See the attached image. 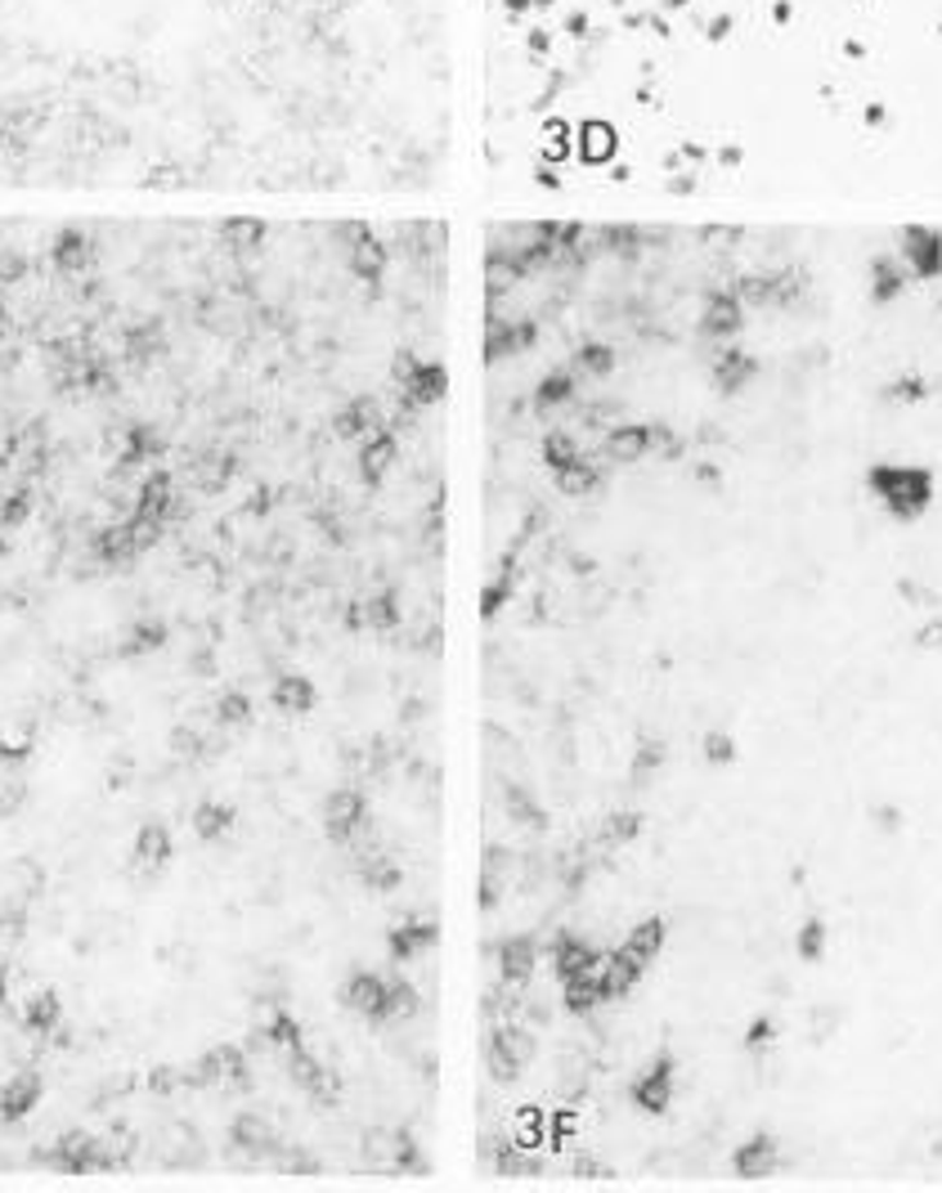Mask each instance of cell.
<instances>
[{"label": "cell", "mask_w": 942, "mask_h": 1193, "mask_svg": "<svg viewBox=\"0 0 942 1193\" xmlns=\"http://www.w3.org/2000/svg\"><path fill=\"white\" fill-rule=\"evenodd\" d=\"M866 490L893 520H920L938 498V475L920 462H871Z\"/></svg>", "instance_id": "cell-1"}, {"label": "cell", "mask_w": 942, "mask_h": 1193, "mask_svg": "<svg viewBox=\"0 0 942 1193\" xmlns=\"http://www.w3.org/2000/svg\"><path fill=\"white\" fill-rule=\"evenodd\" d=\"M535 1049H539V1041H535V1032L526 1028V1023H516V1019H503V1023H494V1032H490V1041H485V1064H490V1077L494 1081H516L526 1072V1064L535 1059Z\"/></svg>", "instance_id": "cell-2"}, {"label": "cell", "mask_w": 942, "mask_h": 1193, "mask_svg": "<svg viewBox=\"0 0 942 1193\" xmlns=\"http://www.w3.org/2000/svg\"><path fill=\"white\" fill-rule=\"evenodd\" d=\"M749 323V306L732 292V283H719V288L704 292V306H700V319H696V332L704 342H736Z\"/></svg>", "instance_id": "cell-3"}, {"label": "cell", "mask_w": 942, "mask_h": 1193, "mask_svg": "<svg viewBox=\"0 0 942 1193\" xmlns=\"http://www.w3.org/2000/svg\"><path fill=\"white\" fill-rule=\"evenodd\" d=\"M674 1090H678V1059L669 1055V1049H659V1055L633 1077V1109L646 1113V1117H665L669 1104H674Z\"/></svg>", "instance_id": "cell-4"}, {"label": "cell", "mask_w": 942, "mask_h": 1193, "mask_svg": "<svg viewBox=\"0 0 942 1193\" xmlns=\"http://www.w3.org/2000/svg\"><path fill=\"white\" fill-rule=\"evenodd\" d=\"M323 830H328V839H333V844H355L368 830V799H364V790L342 785V790L328 794V803H323Z\"/></svg>", "instance_id": "cell-5"}, {"label": "cell", "mask_w": 942, "mask_h": 1193, "mask_svg": "<svg viewBox=\"0 0 942 1193\" xmlns=\"http://www.w3.org/2000/svg\"><path fill=\"white\" fill-rule=\"evenodd\" d=\"M898 256L907 261L911 278L929 283L942 274V229L929 225H903L898 229Z\"/></svg>", "instance_id": "cell-6"}, {"label": "cell", "mask_w": 942, "mask_h": 1193, "mask_svg": "<svg viewBox=\"0 0 942 1193\" xmlns=\"http://www.w3.org/2000/svg\"><path fill=\"white\" fill-rule=\"evenodd\" d=\"M387 987H391L387 974H377V970H355V974L342 983V1006L355 1010L359 1019L387 1023Z\"/></svg>", "instance_id": "cell-7"}, {"label": "cell", "mask_w": 942, "mask_h": 1193, "mask_svg": "<svg viewBox=\"0 0 942 1193\" xmlns=\"http://www.w3.org/2000/svg\"><path fill=\"white\" fill-rule=\"evenodd\" d=\"M781 1162V1139L772 1131H749L732 1149V1171L740 1180H768Z\"/></svg>", "instance_id": "cell-8"}, {"label": "cell", "mask_w": 942, "mask_h": 1193, "mask_svg": "<svg viewBox=\"0 0 942 1193\" xmlns=\"http://www.w3.org/2000/svg\"><path fill=\"white\" fill-rule=\"evenodd\" d=\"M535 965H539V942H535L530 933H512V938L498 942V983H503L507 991L530 987Z\"/></svg>", "instance_id": "cell-9"}, {"label": "cell", "mask_w": 942, "mask_h": 1193, "mask_svg": "<svg viewBox=\"0 0 942 1193\" xmlns=\"http://www.w3.org/2000/svg\"><path fill=\"white\" fill-rule=\"evenodd\" d=\"M759 377V359H754L745 346H736V342H723V351H719V359L710 364V381H714V391L719 395H740L749 381Z\"/></svg>", "instance_id": "cell-10"}, {"label": "cell", "mask_w": 942, "mask_h": 1193, "mask_svg": "<svg viewBox=\"0 0 942 1193\" xmlns=\"http://www.w3.org/2000/svg\"><path fill=\"white\" fill-rule=\"evenodd\" d=\"M288 1077L310 1094L314 1104H337V1094H342V1081L328 1072L306 1045H297V1049H288Z\"/></svg>", "instance_id": "cell-11"}, {"label": "cell", "mask_w": 942, "mask_h": 1193, "mask_svg": "<svg viewBox=\"0 0 942 1193\" xmlns=\"http://www.w3.org/2000/svg\"><path fill=\"white\" fill-rule=\"evenodd\" d=\"M436 942H440V925H436V920H422V916H409V920H400V925L387 933V951H391L395 965H409V961H417V956H427Z\"/></svg>", "instance_id": "cell-12"}, {"label": "cell", "mask_w": 942, "mask_h": 1193, "mask_svg": "<svg viewBox=\"0 0 942 1193\" xmlns=\"http://www.w3.org/2000/svg\"><path fill=\"white\" fill-rule=\"evenodd\" d=\"M400 458V440L395 432H387V426H377L372 436L359 440V454H355V467H359V481L364 485H382L387 481V471L395 467Z\"/></svg>", "instance_id": "cell-13"}, {"label": "cell", "mask_w": 942, "mask_h": 1193, "mask_svg": "<svg viewBox=\"0 0 942 1193\" xmlns=\"http://www.w3.org/2000/svg\"><path fill=\"white\" fill-rule=\"evenodd\" d=\"M41 1094H45V1081H41L36 1068L14 1072L5 1086H0V1122L14 1126V1122H23V1117H32V1109L41 1104Z\"/></svg>", "instance_id": "cell-14"}, {"label": "cell", "mask_w": 942, "mask_h": 1193, "mask_svg": "<svg viewBox=\"0 0 942 1193\" xmlns=\"http://www.w3.org/2000/svg\"><path fill=\"white\" fill-rule=\"evenodd\" d=\"M400 395H404V409H432V404H440V400L449 395V372H445V364H440V359H422V364L413 368V377L400 387Z\"/></svg>", "instance_id": "cell-15"}, {"label": "cell", "mask_w": 942, "mask_h": 1193, "mask_svg": "<svg viewBox=\"0 0 942 1193\" xmlns=\"http://www.w3.org/2000/svg\"><path fill=\"white\" fill-rule=\"evenodd\" d=\"M175 857V844H171V830L162 822H145L135 835V848H130V862L145 871V875H158L166 862Z\"/></svg>", "instance_id": "cell-16"}, {"label": "cell", "mask_w": 942, "mask_h": 1193, "mask_svg": "<svg viewBox=\"0 0 942 1193\" xmlns=\"http://www.w3.org/2000/svg\"><path fill=\"white\" fill-rule=\"evenodd\" d=\"M377 426H382V404H377L372 395H359V400H351V404H342L333 413L337 440H351V445H359L364 436H372Z\"/></svg>", "instance_id": "cell-17"}, {"label": "cell", "mask_w": 942, "mask_h": 1193, "mask_svg": "<svg viewBox=\"0 0 942 1193\" xmlns=\"http://www.w3.org/2000/svg\"><path fill=\"white\" fill-rule=\"evenodd\" d=\"M642 974H646V965L633 956V951H606L601 956V991H606V1000H624L637 983H642Z\"/></svg>", "instance_id": "cell-18"}, {"label": "cell", "mask_w": 942, "mask_h": 1193, "mask_svg": "<svg viewBox=\"0 0 942 1193\" xmlns=\"http://www.w3.org/2000/svg\"><path fill=\"white\" fill-rule=\"evenodd\" d=\"M561 1006L571 1010V1014H593L597 1006H606V991H601V961L571 974V978H561Z\"/></svg>", "instance_id": "cell-19"}, {"label": "cell", "mask_w": 942, "mask_h": 1193, "mask_svg": "<svg viewBox=\"0 0 942 1193\" xmlns=\"http://www.w3.org/2000/svg\"><path fill=\"white\" fill-rule=\"evenodd\" d=\"M552 970H556V978H571V974H579V970H588V965H597L601 961V951L588 942V938H579V933H571V929H561V933H552Z\"/></svg>", "instance_id": "cell-20"}, {"label": "cell", "mask_w": 942, "mask_h": 1193, "mask_svg": "<svg viewBox=\"0 0 942 1193\" xmlns=\"http://www.w3.org/2000/svg\"><path fill=\"white\" fill-rule=\"evenodd\" d=\"M606 458L610 462H642L651 454V422H624V426H610L606 432Z\"/></svg>", "instance_id": "cell-21"}, {"label": "cell", "mask_w": 942, "mask_h": 1193, "mask_svg": "<svg viewBox=\"0 0 942 1193\" xmlns=\"http://www.w3.org/2000/svg\"><path fill=\"white\" fill-rule=\"evenodd\" d=\"M269 700H274L278 713H292V719H301V713H310L319 704V687L306 674H278L274 687H269Z\"/></svg>", "instance_id": "cell-22"}, {"label": "cell", "mask_w": 942, "mask_h": 1193, "mask_svg": "<svg viewBox=\"0 0 942 1193\" xmlns=\"http://www.w3.org/2000/svg\"><path fill=\"white\" fill-rule=\"evenodd\" d=\"M171 507H175V485H171V475H166V471L145 475V485L135 490V507H130V512H135V516H145V520L166 525Z\"/></svg>", "instance_id": "cell-23"}, {"label": "cell", "mask_w": 942, "mask_h": 1193, "mask_svg": "<svg viewBox=\"0 0 942 1193\" xmlns=\"http://www.w3.org/2000/svg\"><path fill=\"white\" fill-rule=\"evenodd\" d=\"M59 1023H64V1000H59V991L41 987V991H32V996L23 1000V1028H27L32 1036H55Z\"/></svg>", "instance_id": "cell-24"}, {"label": "cell", "mask_w": 942, "mask_h": 1193, "mask_svg": "<svg viewBox=\"0 0 942 1193\" xmlns=\"http://www.w3.org/2000/svg\"><path fill=\"white\" fill-rule=\"evenodd\" d=\"M503 813L521 826V830H548V813H543V803L526 790V785H516V781H503Z\"/></svg>", "instance_id": "cell-25"}, {"label": "cell", "mask_w": 942, "mask_h": 1193, "mask_svg": "<svg viewBox=\"0 0 942 1193\" xmlns=\"http://www.w3.org/2000/svg\"><path fill=\"white\" fill-rule=\"evenodd\" d=\"M579 391V377L575 368H552L539 377V387H535V413H552V409H565L575 400Z\"/></svg>", "instance_id": "cell-26"}, {"label": "cell", "mask_w": 942, "mask_h": 1193, "mask_svg": "<svg viewBox=\"0 0 942 1193\" xmlns=\"http://www.w3.org/2000/svg\"><path fill=\"white\" fill-rule=\"evenodd\" d=\"M233 826H239V807H233V803L207 799V803L194 807V830H198V839H207V844H220Z\"/></svg>", "instance_id": "cell-27"}, {"label": "cell", "mask_w": 942, "mask_h": 1193, "mask_svg": "<svg viewBox=\"0 0 942 1193\" xmlns=\"http://www.w3.org/2000/svg\"><path fill=\"white\" fill-rule=\"evenodd\" d=\"M665 938H669L665 916H646V920H637V925L624 933V951H633L642 965H651L659 951H665Z\"/></svg>", "instance_id": "cell-28"}, {"label": "cell", "mask_w": 942, "mask_h": 1193, "mask_svg": "<svg viewBox=\"0 0 942 1193\" xmlns=\"http://www.w3.org/2000/svg\"><path fill=\"white\" fill-rule=\"evenodd\" d=\"M571 368H575V377H597L601 381V377H610L620 368V351L610 342H601V337H588V342H579Z\"/></svg>", "instance_id": "cell-29"}, {"label": "cell", "mask_w": 942, "mask_h": 1193, "mask_svg": "<svg viewBox=\"0 0 942 1193\" xmlns=\"http://www.w3.org/2000/svg\"><path fill=\"white\" fill-rule=\"evenodd\" d=\"M359 884L368 893H395L404 884V871H400L395 857H387V852H364L359 857Z\"/></svg>", "instance_id": "cell-30"}, {"label": "cell", "mask_w": 942, "mask_h": 1193, "mask_svg": "<svg viewBox=\"0 0 942 1193\" xmlns=\"http://www.w3.org/2000/svg\"><path fill=\"white\" fill-rule=\"evenodd\" d=\"M256 1045H269V1049H278V1055H288V1049L306 1045L301 1019H292L288 1010H274V1014H265V1019H261V1036H256Z\"/></svg>", "instance_id": "cell-31"}, {"label": "cell", "mask_w": 942, "mask_h": 1193, "mask_svg": "<svg viewBox=\"0 0 942 1193\" xmlns=\"http://www.w3.org/2000/svg\"><path fill=\"white\" fill-rule=\"evenodd\" d=\"M929 395H933V381L924 372H898L893 381H884V387H880V400L893 404V409H916Z\"/></svg>", "instance_id": "cell-32"}, {"label": "cell", "mask_w": 942, "mask_h": 1193, "mask_svg": "<svg viewBox=\"0 0 942 1193\" xmlns=\"http://www.w3.org/2000/svg\"><path fill=\"white\" fill-rule=\"evenodd\" d=\"M552 475H556V490H561L565 498H588V494L601 490V467L588 462L584 454H579L575 462H565L561 471H552Z\"/></svg>", "instance_id": "cell-33"}, {"label": "cell", "mask_w": 942, "mask_h": 1193, "mask_svg": "<svg viewBox=\"0 0 942 1193\" xmlns=\"http://www.w3.org/2000/svg\"><path fill=\"white\" fill-rule=\"evenodd\" d=\"M642 826H646V817L637 813V807H616V813L601 817L597 844H601V848H624V844H633V839L642 835Z\"/></svg>", "instance_id": "cell-34"}, {"label": "cell", "mask_w": 942, "mask_h": 1193, "mask_svg": "<svg viewBox=\"0 0 942 1193\" xmlns=\"http://www.w3.org/2000/svg\"><path fill=\"white\" fill-rule=\"evenodd\" d=\"M229 1139L239 1144L243 1154H252V1158H265V1154H274V1149H278V1139H274L269 1122H261V1117H252V1113L233 1117V1126H229Z\"/></svg>", "instance_id": "cell-35"}, {"label": "cell", "mask_w": 942, "mask_h": 1193, "mask_svg": "<svg viewBox=\"0 0 942 1193\" xmlns=\"http://www.w3.org/2000/svg\"><path fill=\"white\" fill-rule=\"evenodd\" d=\"M171 642V629H166V619H135L130 624V633H126V642H122V655L130 659H145V655H153V651H162Z\"/></svg>", "instance_id": "cell-36"}, {"label": "cell", "mask_w": 942, "mask_h": 1193, "mask_svg": "<svg viewBox=\"0 0 942 1193\" xmlns=\"http://www.w3.org/2000/svg\"><path fill=\"white\" fill-rule=\"evenodd\" d=\"M512 593H516V552L503 557L498 575L481 588V619H498V610L512 601Z\"/></svg>", "instance_id": "cell-37"}, {"label": "cell", "mask_w": 942, "mask_h": 1193, "mask_svg": "<svg viewBox=\"0 0 942 1193\" xmlns=\"http://www.w3.org/2000/svg\"><path fill=\"white\" fill-rule=\"evenodd\" d=\"M364 606V629H377V633H391L404 624V615H400V597L395 588H377L372 597L359 601Z\"/></svg>", "instance_id": "cell-38"}, {"label": "cell", "mask_w": 942, "mask_h": 1193, "mask_svg": "<svg viewBox=\"0 0 942 1193\" xmlns=\"http://www.w3.org/2000/svg\"><path fill=\"white\" fill-rule=\"evenodd\" d=\"M826 947H830V920L826 916H808L804 925H799V933H794V956L804 961V965H817L826 956Z\"/></svg>", "instance_id": "cell-39"}, {"label": "cell", "mask_w": 942, "mask_h": 1193, "mask_svg": "<svg viewBox=\"0 0 942 1193\" xmlns=\"http://www.w3.org/2000/svg\"><path fill=\"white\" fill-rule=\"evenodd\" d=\"M665 758H669V745L659 741V736H637V749H633V785H646L659 777V768H665Z\"/></svg>", "instance_id": "cell-40"}, {"label": "cell", "mask_w": 942, "mask_h": 1193, "mask_svg": "<svg viewBox=\"0 0 942 1193\" xmlns=\"http://www.w3.org/2000/svg\"><path fill=\"white\" fill-rule=\"evenodd\" d=\"M211 719H216V727H225V732H243V727L252 723V696H243V691H220V700H216V709H211Z\"/></svg>", "instance_id": "cell-41"}, {"label": "cell", "mask_w": 942, "mask_h": 1193, "mask_svg": "<svg viewBox=\"0 0 942 1193\" xmlns=\"http://www.w3.org/2000/svg\"><path fill=\"white\" fill-rule=\"evenodd\" d=\"M548 1139V1113L543 1109H521L512 1117V1144L521 1154H530V1149H539V1144Z\"/></svg>", "instance_id": "cell-42"}, {"label": "cell", "mask_w": 942, "mask_h": 1193, "mask_svg": "<svg viewBox=\"0 0 942 1193\" xmlns=\"http://www.w3.org/2000/svg\"><path fill=\"white\" fill-rule=\"evenodd\" d=\"M700 758L710 762V768H736V758H740V745L732 732L714 727V732H704L700 736Z\"/></svg>", "instance_id": "cell-43"}, {"label": "cell", "mask_w": 942, "mask_h": 1193, "mask_svg": "<svg viewBox=\"0 0 942 1193\" xmlns=\"http://www.w3.org/2000/svg\"><path fill=\"white\" fill-rule=\"evenodd\" d=\"M387 978H391V987H387V1019H413L422 1010L417 987L409 978H400V974H387Z\"/></svg>", "instance_id": "cell-44"}, {"label": "cell", "mask_w": 942, "mask_h": 1193, "mask_svg": "<svg viewBox=\"0 0 942 1193\" xmlns=\"http://www.w3.org/2000/svg\"><path fill=\"white\" fill-rule=\"evenodd\" d=\"M391 1171H427V1154L417 1149V1139L409 1131H395L391 1135V1154H387Z\"/></svg>", "instance_id": "cell-45"}, {"label": "cell", "mask_w": 942, "mask_h": 1193, "mask_svg": "<svg viewBox=\"0 0 942 1193\" xmlns=\"http://www.w3.org/2000/svg\"><path fill=\"white\" fill-rule=\"evenodd\" d=\"M777 1036H781V1019L777 1014H754L740 1045H745V1055H763V1049L777 1045Z\"/></svg>", "instance_id": "cell-46"}, {"label": "cell", "mask_w": 942, "mask_h": 1193, "mask_svg": "<svg viewBox=\"0 0 942 1193\" xmlns=\"http://www.w3.org/2000/svg\"><path fill=\"white\" fill-rule=\"evenodd\" d=\"M539 454H543V462H548L552 471H561L565 462H575V458H579L584 449H579V440H575L571 432H548V436H543V449H539Z\"/></svg>", "instance_id": "cell-47"}, {"label": "cell", "mask_w": 942, "mask_h": 1193, "mask_svg": "<svg viewBox=\"0 0 942 1193\" xmlns=\"http://www.w3.org/2000/svg\"><path fill=\"white\" fill-rule=\"evenodd\" d=\"M162 445H158V436L149 432V426H130V432L122 436V462L130 467V462H145L149 454H158Z\"/></svg>", "instance_id": "cell-48"}, {"label": "cell", "mask_w": 942, "mask_h": 1193, "mask_svg": "<svg viewBox=\"0 0 942 1193\" xmlns=\"http://www.w3.org/2000/svg\"><path fill=\"white\" fill-rule=\"evenodd\" d=\"M32 516V494L27 490H10L5 498H0V530H19V525H27Z\"/></svg>", "instance_id": "cell-49"}, {"label": "cell", "mask_w": 942, "mask_h": 1193, "mask_svg": "<svg viewBox=\"0 0 942 1193\" xmlns=\"http://www.w3.org/2000/svg\"><path fill=\"white\" fill-rule=\"evenodd\" d=\"M651 454H659L665 462H678V458L687 454V440L674 432V426H665V422H651Z\"/></svg>", "instance_id": "cell-50"}, {"label": "cell", "mask_w": 942, "mask_h": 1193, "mask_svg": "<svg viewBox=\"0 0 942 1193\" xmlns=\"http://www.w3.org/2000/svg\"><path fill=\"white\" fill-rule=\"evenodd\" d=\"M898 597H903L907 606H924V610H938V606H942V593L929 588V584H920V580H911V575L898 580Z\"/></svg>", "instance_id": "cell-51"}, {"label": "cell", "mask_w": 942, "mask_h": 1193, "mask_svg": "<svg viewBox=\"0 0 942 1193\" xmlns=\"http://www.w3.org/2000/svg\"><path fill=\"white\" fill-rule=\"evenodd\" d=\"M839 1028V1010L835 1006H813L808 1010V1041L813 1045H826V1036Z\"/></svg>", "instance_id": "cell-52"}, {"label": "cell", "mask_w": 942, "mask_h": 1193, "mask_svg": "<svg viewBox=\"0 0 942 1193\" xmlns=\"http://www.w3.org/2000/svg\"><path fill=\"white\" fill-rule=\"evenodd\" d=\"M911 646H916V651H924V655H942V615H929L924 624H916Z\"/></svg>", "instance_id": "cell-53"}, {"label": "cell", "mask_w": 942, "mask_h": 1193, "mask_svg": "<svg viewBox=\"0 0 942 1193\" xmlns=\"http://www.w3.org/2000/svg\"><path fill=\"white\" fill-rule=\"evenodd\" d=\"M171 754H175V758H203V754H207V741H203L194 727H171Z\"/></svg>", "instance_id": "cell-54"}, {"label": "cell", "mask_w": 942, "mask_h": 1193, "mask_svg": "<svg viewBox=\"0 0 942 1193\" xmlns=\"http://www.w3.org/2000/svg\"><path fill=\"white\" fill-rule=\"evenodd\" d=\"M180 1086H184V1068L162 1064V1068H153V1072H149V1090H153V1094H175Z\"/></svg>", "instance_id": "cell-55"}, {"label": "cell", "mask_w": 942, "mask_h": 1193, "mask_svg": "<svg viewBox=\"0 0 942 1193\" xmlns=\"http://www.w3.org/2000/svg\"><path fill=\"white\" fill-rule=\"evenodd\" d=\"M871 826L884 830V835H898L903 830V813H898V803H875L871 807Z\"/></svg>", "instance_id": "cell-56"}, {"label": "cell", "mask_w": 942, "mask_h": 1193, "mask_svg": "<svg viewBox=\"0 0 942 1193\" xmlns=\"http://www.w3.org/2000/svg\"><path fill=\"white\" fill-rule=\"evenodd\" d=\"M575 1131H579V1117H575V1113L561 1109V1113L548 1117V1135H552V1139H565V1135H575Z\"/></svg>", "instance_id": "cell-57"}, {"label": "cell", "mask_w": 942, "mask_h": 1193, "mask_svg": "<svg viewBox=\"0 0 942 1193\" xmlns=\"http://www.w3.org/2000/svg\"><path fill=\"white\" fill-rule=\"evenodd\" d=\"M23 799H27L23 785H5V790H0V817H14L19 807H23Z\"/></svg>", "instance_id": "cell-58"}, {"label": "cell", "mask_w": 942, "mask_h": 1193, "mask_svg": "<svg viewBox=\"0 0 942 1193\" xmlns=\"http://www.w3.org/2000/svg\"><path fill=\"white\" fill-rule=\"evenodd\" d=\"M696 481H700L704 490H719V481H723V471H719L714 462H696Z\"/></svg>", "instance_id": "cell-59"}, {"label": "cell", "mask_w": 942, "mask_h": 1193, "mask_svg": "<svg viewBox=\"0 0 942 1193\" xmlns=\"http://www.w3.org/2000/svg\"><path fill=\"white\" fill-rule=\"evenodd\" d=\"M188 669H194V674H211V669H216V664H211V651H194V664H188Z\"/></svg>", "instance_id": "cell-60"}, {"label": "cell", "mask_w": 942, "mask_h": 1193, "mask_svg": "<svg viewBox=\"0 0 942 1193\" xmlns=\"http://www.w3.org/2000/svg\"><path fill=\"white\" fill-rule=\"evenodd\" d=\"M5 552H10V543H5V530H0V557H5Z\"/></svg>", "instance_id": "cell-61"}, {"label": "cell", "mask_w": 942, "mask_h": 1193, "mask_svg": "<svg viewBox=\"0 0 942 1193\" xmlns=\"http://www.w3.org/2000/svg\"><path fill=\"white\" fill-rule=\"evenodd\" d=\"M0 1006H5V974H0Z\"/></svg>", "instance_id": "cell-62"}]
</instances>
